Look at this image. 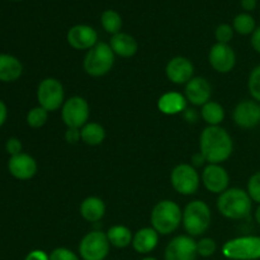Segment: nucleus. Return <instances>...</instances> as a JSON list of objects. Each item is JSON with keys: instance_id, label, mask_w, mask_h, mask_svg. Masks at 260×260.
<instances>
[{"instance_id": "1", "label": "nucleus", "mask_w": 260, "mask_h": 260, "mask_svg": "<svg viewBox=\"0 0 260 260\" xmlns=\"http://www.w3.org/2000/svg\"><path fill=\"white\" fill-rule=\"evenodd\" d=\"M234 142L230 134L220 126H208L200 137V152L208 164H221L231 156Z\"/></svg>"}, {"instance_id": "2", "label": "nucleus", "mask_w": 260, "mask_h": 260, "mask_svg": "<svg viewBox=\"0 0 260 260\" xmlns=\"http://www.w3.org/2000/svg\"><path fill=\"white\" fill-rule=\"evenodd\" d=\"M251 201L248 192L240 188H229L217 200L218 212L230 220H243L251 212Z\"/></svg>"}, {"instance_id": "3", "label": "nucleus", "mask_w": 260, "mask_h": 260, "mask_svg": "<svg viewBox=\"0 0 260 260\" xmlns=\"http://www.w3.org/2000/svg\"><path fill=\"white\" fill-rule=\"evenodd\" d=\"M183 212L179 205L170 200H164L154 206L151 212L152 229L159 235H170L180 226Z\"/></svg>"}, {"instance_id": "4", "label": "nucleus", "mask_w": 260, "mask_h": 260, "mask_svg": "<svg viewBox=\"0 0 260 260\" xmlns=\"http://www.w3.org/2000/svg\"><path fill=\"white\" fill-rule=\"evenodd\" d=\"M212 215L206 202L194 200L185 206L183 211L182 223L189 236H200L210 229Z\"/></svg>"}, {"instance_id": "5", "label": "nucleus", "mask_w": 260, "mask_h": 260, "mask_svg": "<svg viewBox=\"0 0 260 260\" xmlns=\"http://www.w3.org/2000/svg\"><path fill=\"white\" fill-rule=\"evenodd\" d=\"M114 52L109 43L98 42L93 48L86 52L84 57V70L88 75L99 78L112 70L114 63Z\"/></svg>"}, {"instance_id": "6", "label": "nucleus", "mask_w": 260, "mask_h": 260, "mask_svg": "<svg viewBox=\"0 0 260 260\" xmlns=\"http://www.w3.org/2000/svg\"><path fill=\"white\" fill-rule=\"evenodd\" d=\"M222 254L230 260H259L260 236H240L222 246Z\"/></svg>"}, {"instance_id": "7", "label": "nucleus", "mask_w": 260, "mask_h": 260, "mask_svg": "<svg viewBox=\"0 0 260 260\" xmlns=\"http://www.w3.org/2000/svg\"><path fill=\"white\" fill-rule=\"evenodd\" d=\"M111 243L107 234L94 230L86 234L79 244V254L83 260H104L108 256Z\"/></svg>"}, {"instance_id": "8", "label": "nucleus", "mask_w": 260, "mask_h": 260, "mask_svg": "<svg viewBox=\"0 0 260 260\" xmlns=\"http://www.w3.org/2000/svg\"><path fill=\"white\" fill-rule=\"evenodd\" d=\"M37 101L40 107L47 112L57 111L65 103V90L60 80L55 78H46L37 88Z\"/></svg>"}, {"instance_id": "9", "label": "nucleus", "mask_w": 260, "mask_h": 260, "mask_svg": "<svg viewBox=\"0 0 260 260\" xmlns=\"http://www.w3.org/2000/svg\"><path fill=\"white\" fill-rule=\"evenodd\" d=\"M90 108L83 96H71L61 107V117L68 128H81L89 121Z\"/></svg>"}, {"instance_id": "10", "label": "nucleus", "mask_w": 260, "mask_h": 260, "mask_svg": "<svg viewBox=\"0 0 260 260\" xmlns=\"http://www.w3.org/2000/svg\"><path fill=\"white\" fill-rule=\"evenodd\" d=\"M170 183L179 194L192 196L200 188V174L192 164H179L170 174Z\"/></svg>"}, {"instance_id": "11", "label": "nucleus", "mask_w": 260, "mask_h": 260, "mask_svg": "<svg viewBox=\"0 0 260 260\" xmlns=\"http://www.w3.org/2000/svg\"><path fill=\"white\" fill-rule=\"evenodd\" d=\"M197 241L189 235H178L165 248L164 260H196Z\"/></svg>"}, {"instance_id": "12", "label": "nucleus", "mask_w": 260, "mask_h": 260, "mask_svg": "<svg viewBox=\"0 0 260 260\" xmlns=\"http://www.w3.org/2000/svg\"><path fill=\"white\" fill-rule=\"evenodd\" d=\"M210 65L220 74H228L233 71L236 65V55L228 43H215L208 53Z\"/></svg>"}, {"instance_id": "13", "label": "nucleus", "mask_w": 260, "mask_h": 260, "mask_svg": "<svg viewBox=\"0 0 260 260\" xmlns=\"http://www.w3.org/2000/svg\"><path fill=\"white\" fill-rule=\"evenodd\" d=\"M202 183L208 192L221 194L229 189L230 177L225 168L220 164H208L203 169Z\"/></svg>"}, {"instance_id": "14", "label": "nucleus", "mask_w": 260, "mask_h": 260, "mask_svg": "<svg viewBox=\"0 0 260 260\" xmlns=\"http://www.w3.org/2000/svg\"><path fill=\"white\" fill-rule=\"evenodd\" d=\"M66 40L75 50L89 51L98 43V32L88 24H76L68 30Z\"/></svg>"}, {"instance_id": "15", "label": "nucleus", "mask_w": 260, "mask_h": 260, "mask_svg": "<svg viewBox=\"0 0 260 260\" xmlns=\"http://www.w3.org/2000/svg\"><path fill=\"white\" fill-rule=\"evenodd\" d=\"M37 161L35 160V157L25 152L10 156L9 161H8V170H9L10 175L18 180L32 179L37 173Z\"/></svg>"}, {"instance_id": "16", "label": "nucleus", "mask_w": 260, "mask_h": 260, "mask_svg": "<svg viewBox=\"0 0 260 260\" xmlns=\"http://www.w3.org/2000/svg\"><path fill=\"white\" fill-rule=\"evenodd\" d=\"M165 73L172 83L182 85L194 78L193 76L194 75V66L189 58L184 57V56H177L168 62Z\"/></svg>"}, {"instance_id": "17", "label": "nucleus", "mask_w": 260, "mask_h": 260, "mask_svg": "<svg viewBox=\"0 0 260 260\" xmlns=\"http://www.w3.org/2000/svg\"><path fill=\"white\" fill-rule=\"evenodd\" d=\"M234 121L241 128H254L260 124V103L243 101L234 109Z\"/></svg>"}, {"instance_id": "18", "label": "nucleus", "mask_w": 260, "mask_h": 260, "mask_svg": "<svg viewBox=\"0 0 260 260\" xmlns=\"http://www.w3.org/2000/svg\"><path fill=\"white\" fill-rule=\"evenodd\" d=\"M212 86L210 81L201 76H196L185 84L184 96L193 106H205L211 101Z\"/></svg>"}, {"instance_id": "19", "label": "nucleus", "mask_w": 260, "mask_h": 260, "mask_svg": "<svg viewBox=\"0 0 260 260\" xmlns=\"http://www.w3.org/2000/svg\"><path fill=\"white\" fill-rule=\"evenodd\" d=\"M159 244V234L152 228H142L134 235L132 246L139 254H149Z\"/></svg>"}, {"instance_id": "20", "label": "nucleus", "mask_w": 260, "mask_h": 260, "mask_svg": "<svg viewBox=\"0 0 260 260\" xmlns=\"http://www.w3.org/2000/svg\"><path fill=\"white\" fill-rule=\"evenodd\" d=\"M23 74V65L15 56L0 53V81L13 83Z\"/></svg>"}, {"instance_id": "21", "label": "nucleus", "mask_w": 260, "mask_h": 260, "mask_svg": "<svg viewBox=\"0 0 260 260\" xmlns=\"http://www.w3.org/2000/svg\"><path fill=\"white\" fill-rule=\"evenodd\" d=\"M187 99L183 94L178 91H169L162 94L157 101V108L161 113L173 116V114L182 113L187 108Z\"/></svg>"}, {"instance_id": "22", "label": "nucleus", "mask_w": 260, "mask_h": 260, "mask_svg": "<svg viewBox=\"0 0 260 260\" xmlns=\"http://www.w3.org/2000/svg\"><path fill=\"white\" fill-rule=\"evenodd\" d=\"M109 46H111L114 55H118L124 58L132 57L134 55H136L137 50H139L137 41L131 35L123 32L112 36Z\"/></svg>"}, {"instance_id": "23", "label": "nucleus", "mask_w": 260, "mask_h": 260, "mask_svg": "<svg viewBox=\"0 0 260 260\" xmlns=\"http://www.w3.org/2000/svg\"><path fill=\"white\" fill-rule=\"evenodd\" d=\"M80 215L88 222H98L106 215V205L98 197H88L81 202Z\"/></svg>"}, {"instance_id": "24", "label": "nucleus", "mask_w": 260, "mask_h": 260, "mask_svg": "<svg viewBox=\"0 0 260 260\" xmlns=\"http://www.w3.org/2000/svg\"><path fill=\"white\" fill-rule=\"evenodd\" d=\"M81 141L89 146H98L106 139V129L96 122H88L80 128Z\"/></svg>"}, {"instance_id": "25", "label": "nucleus", "mask_w": 260, "mask_h": 260, "mask_svg": "<svg viewBox=\"0 0 260 260\" xmlns=\"http://www.w3.org/2000/svg\"><path fill=\"white\" fill-rule=\"evenodd\" d=\"M106 234L111 245L118 249H124L129 246L132 244V239H134L131 230L123 225L112 226Z\"/></svg>"}, {"instance_id": "26", "label": "nucleus", "mask_w": 260, "mask_h": 260, "mask_svg": "<svg viewBox=\"0 0 260 260\" xmlns=\"http://www.w3.org/2000/svg\"><path fill=\"white\" fill-rule=\"evenodd\" d=\"M201 114L208 126H220V123L225 118V109L217 102L210 101L205 106H202Z\"/></svg>"}, {"instance_id": "27", "label": "nucleus", "mask_w": 260, "mask_h": 260, "mask_svg": "<svg viewBox=\"0 0 260 260\" xmlns=\"http://www.w3.org/2000/svg\"><path fill=\"white\" fill-rule=\"evenodd\" d=\"M101 23L103 29L109 35L114 36L121 32L122 28V17L117 10L107 9L102 13Z\"/></svg>"}, {"instance_id": "28", "label": "nucleus", "mask_w": 260, "mask_h": 260, "mask_svg": "<svg viewBox=\"0 0 260 260\" xmlns=\"http://www.w3.org/2000/svg\"><path fill=\"white\" fill-rule=\"evenodd\" d=\"M233 28L236 33L241 36L253 35L254 30L256 29L255 19L249 13H240L234 18Z\"/></svg>"}, {"instance_id": "29", "label": "nucleus", "mask_w": 260, "mask_h": 260, "mask_svg": "<svg viewBox=\"0 0 260 260\" xmlns=\"http://www.w3.org/2000/svg\"><path fill=\"white\" fill-rule=\"evenodd\" d=\"M48 118V112L42 107H35L27 113V123L32 128H41L45 126Z\"/></svg>"}, {"instance_id": "30", "label": "nucleus", "mask_w": 260, "mask_h": 260, "mask_svg": "<svg viewBox=\"0 0 260 260\" xmlns=\"http://www.w3.org/2000/svg\"><path fill=\"white\" fill-rule=\"evenodd\" d=\"M248 88L251 96L254 98V101L260 103V65L255 66L251 70L250 76H249Z\"/></svg>"}, {"instance_id": "31", "label": "nucleus", "mask_w": 260, "mask_h": 260, "mask_svg": "<svg viewBox=\"0 0 260 260\" xmlns=\"http://www.w3.org/2000/svg\"><path fill=\"white\" fill-rule=\"evenodd\" d=\"M216 241L211 238H202L197 241V254L202 258H210L216 253Z\"/></svg>"}, {"instance_id": "32", "label": "nucleus", "mask_w": 260, "mask_h": 260, "mask_svg": "<svg viewBox=\"0 0 260 260\" xmlns=\"http://www.w3.org/2000/svg\"><path fill=\"white\" fill-rule=\"evenodd\" d=\"M234 32H235V30H234L233 25L222 23V24H220L216 28L215 37L218 43H228L229 45V42L234 38Z\"/></svg>"}, {"instance_id": "33", "label": "nucleus", "mask_w": 260, "mask_h": 260, "mask_svg": "<svg viewBox=\"0 0 260 260\" xmlns=\"http://www.w3.org/2000/svg\"><path fill=\"white\" fill-rule=\"evenodd\" d=\"M248 194L250 196L251 201L260 205V172H256L250 177L248 182Z\"/></svg>"}, {"instance_id": "34", "label": "nucleus", "mask_w": 260, "mask_h": 260, "mask_svg": "<svg viewBox=\"0 0 260 260\" xmlns=\"http://www.w3.org/2000/svg\"><path fill=\"white\" fill-rule=\"evenodd\" d=\"M50 260H80L73 250L68 248H56L51 251Z\"/></svg>"}, {"instance_id": "35", "label": "nucleus", "mask_w": 260, "mask_h": 260, "mask_svg": "<svg viewBox=\"0 0 260 260\" xmlns=\"http://www.w3.org/2000/svg\"><path fill=\"white\" fill-rule=\"evenodd\" d=\"M5 149H7L8 154H10V156H14V155L22 152L23 145L20 140L17 139V137H10V139H8L7 144H5Z\"/></svg>"}, {"instance_id": "36", "label": "nucleus", "mask_w": 260, "mask_h": 260, "mask_svg": "<svg viewBox=\"0 0 260 260\" xmlns=\"http://www.w3.org/2000/svg\"><path fill=\"white\" fill-rule=\"evenodd\" d=\"M65 140L68 144H78L81 140L80 128H68L65 132Z\"/></svg>"}, {"instance_id": "37", "label": "nucleus", "mask_w": 260, "mask_h": 260, "mask_svg": "<svg viewBox=\"0 0 260 260\" xmlns=\"http://www.w3.org/2000/svg\"><path fill=\"white\" fill-rule=\"evenodd\" d=\"M24 260H50V255L46 251L36 249V250L29 251L25 256Z\"/></svg>"}, {"instance_id": "38", "label": "nucleus", "mask_w": 260, "mask_h": 260, "mask_svg": "<svg viewBox=\"0 0 260 260\" xmlns=\"http://www.w3.org/2000/svg\"><path fill=\"white\" fill-rule=\"evenodd\" d=\"M250 42L254 50H255L258 53H260V27H256V29L253 32Z\"/></svg>"}, {"instance_id": "39", "label": "nucleus", "mask_w": 260, "mask_h": 260, "mask_svg": "<svg viewBox=\"0 0 260 260\" xmlns=\"http://www.w3.org/2000/svg\"><path fill=\"white\" fill-rule=\"evenodd\" d=\"M240 4L241 8H243L246 13H249L255 10L256 5H258V0H241Z\"/></svg>"}, {"instance_id": "40", "label": "nucleus", "mask_w": 260, "mask_h": 260, "mask_svg": "<svg viewBox=\"0 0 260 260\" xmlns=\"http://www.w3.org/2000/svg\"><path fill=\"white\" fill-rule=\"evenodd\" d=\"M206 162V159H205V156H203L202 154H201L200 151L197 152V154H194L192 156V165L194 168H198V167H202L203 164H205Z\"/></svg>"}, {"instance_id": "41", "label": "nucleus", "mask_w": 260, "mask_h": 260, "mask_svg": "<svg viewBox=\"0 0 260 260\" xmlns=\"http://www.w3.org/2000/svg\"><path fill=\"white\" fill-rule=\"evenodd\" d=\"M7 117H8V108H7V106H5L4 102L0 99V127L5 123V121H7Z\"/></svg>"}, {"instance_id": "42", "label": "nucleus", "mask_w": 260, "mask_h": 260, "mask_svg": "<svg viewBox=\"0 0 260 260\" xmlns=\"http://www.w3.org/2000/svg\"><path fill=\"white\" fill-rule=\"evenodd\" d=\"M184 117L188 122H196L197 121L198 116H197V113H196L194 109H187L184 113Z\"/></svg>"}, {"instance_id": "43", "label": "nucleus", "mask_w": 260, "mask_h": 260, "mask_svg": "<svg viewBox=\"0 0 260 260\" xmlns=\"http://www.w3.org/2000/svg\"><path fill=\"white\" fill-rule=\"evenodd\" d=\"M255 221H256V222H258V225L260 226V205H259V207L256 208V211H255Z\"/></svg>"}, {"instance_id": "44", "label": "nucleus", "mask_w": 260, "mask_h": 260, "mask_svg": "<svg viewBox=\"0 0 260 260\" xmlns=\"http://www.w3.org/2000/svg\"><path fill=\"white\" fill-rule=\"evenodd\" d=\"M141 260H157L156 258H152V256H146V258L141 259Z\"/></svg>"}, {"instance_id": "45", "label": "nucleus", "mask_w": 260, "mask_h": 260, "mask_svg": "<svg viewBox=\"0 0 260 260\" xmlns=\"http://www.w3.org/2000/svg\"><path fill=\"white\" fill-rule=\"evenodd\" d=\"M14 2H19V0H14Z\"/></svg>"}]
</instances>
